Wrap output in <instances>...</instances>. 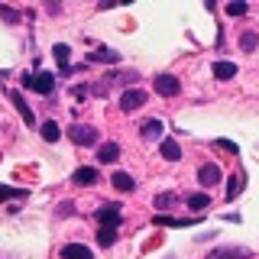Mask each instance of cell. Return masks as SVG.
I'll list each match as a JSON object with an SVG mask.
<instances>
[{"label": "cell", "mask_w": 259, "mask_h": 259, "mask_svg": "<svg viewBox=\"0 0 259 259\" xmlns=\"http://www.w3.org/2000/svg\"><path fill=\"white\" fill-rule=\"evenodd\" d=\"M68 140L75 146H94L97 143V130L88 126V123H71L68 126Z\"/></svg>", "instance_id": "6da1fadb"}, {"label": "cell", "mask_w": 259, "mask_h": 259, "mask_svg": "<svg viewBox=\"0 0 259 259\" xmlns=\"http://www.w3.org/2000/svg\"><path fill=\"white\" fill-rule=\"evenodd\" d=\"M23 88H32L39 94H49L55 88V75L52 71H39V75H23Z\"/></svg>", "instance_id": "7a4b0ae2"}, {"label": "cell", "mask_w": 259, "mask_h": 259, "mask_svg": "<svg viewBox=\"0 0 259 259\" xmlns=\"http://www.w3.org/2000/svg\"><path fill=\"white\" fill-rule=\"evenodd\" d=\"M146 104V91H140V88H126L123 94H120V110L123 113H136Z\"/></svg>", "instance_id": "3957f363"}, {"label": "cell", "mask_w": 259, "mask_h": 259, "mask_svg": "<svg viewBox=\"0 0 259 259\" xmlns=\"http://www.w3.org/2000/svg\"><path fill=\"white\" fill-rule=\"evenodd\" d=\"M156 91L162 97H175L178 91H182V81H178L175 75H156Z\"/></svg>", "instance_id": "277c9868"}, {"label": "cell", "mask_w": 259, "mask_h": 259, "mask_svg": "<svg viewBox=\"0 0 259 259\" xmlns=\"http://www.w3.org/2000/svg\"><path fill=\"white\" fill-rule=\"evenodd\" d=\"M198 182L204 185V188L217 185V182H221V165H217V162H204V165L198 168Z\"/></svg>", "instance_id": "5b68a950"}, {"label": "cell", "mask_w": 259, "mask_h": 259, "mask_svg": "<svg viewBox=\"0 0 259 259\" xmlns=\"http://www.w3.org/2000/svg\"><path fill=\"white\" fill-rule=\"evenodd\" d=\"M97 221L101 227H120V204H104L97 210Z\"/></svg>", "instance_id": "8992f818"}, {"label": "cell", "mask_w": 259, "mask_h": 259, "mask_svg": "<svg viewBox=\"0 0 259 259\" xmlns=\"http://www.w3.org/2000/svg\"><path fill=\"white\" fill-rule=\"evenodd\" d=\"M210 71H214L217 81H230V78H237L240 68H237L233 62H224V59H221V62H214V68H210Z\"/></svg>", "instance_id": "52a82bcc"}, {"label": "cell", "mask_w": 259, "mask_h": 259, "mask_svg": "<svg viewBox=\"0 0 259 259\" xmlns=\"http://www.w3.org/2000/svg\"><path fill=\"white\" fill-rule=\"evenodd\" d=\"M62 259H94V256H91V249L81 246V243H68V246L62 249Z\"/></svg>", "instance_id": "ba28073f"}, {"label": "cell", "mask_w": 259, "mask_h": 259, "mask_svg": "<svg viewBox=\"0 0 259 259\" xmlns=\"http://www.w3.org/2000/svg\"><path fill=\"white\" fill-rule=\"evenodd\" d=\"M71 182L75 185H94L97 182V168L94 165H81L75 175H71Z\"/></svg>", "instance_id": "9c48e42d"}, {"label": "cell", "mask_w": 259, "mask_h": 259, "mask_svg": "<svg viewBox=\"0 0 259 259\" xmlns=\"http://www.w3.org/2000/svg\"><path fill=\"white\" fill-rule=\"evenodd\" d=\"M117 159H120V146H117V143L97 146V162H117Z\"/></svg>", "instance_id": "30bf717a"}, {"label": "cell", "mask_w": 259, "mask_h": 259, "mask_svg": "<svg viewBox=\"0 0 259 259\" xmlns=\"http://www.w3.org/2000/svg\"><path fill=\"white\" fill-rule=\"evenodd\" d=\"M159 149H162V156H165L168 162H178V159H182V146H178V143L172 140V136H168V140H162Z\"/></svg>", "instance_id": "8fae6325"}, {"label": "cell", "mask_w": 259, "mask_h": 259, "mask_svg": "<svg viewBox=\"0 0 259 259\" xmlns=\"http://www.w3.org/2000/svg\"><path fill=\"white\" fill-rule=\"evenodd\" d=\"M110 182H113V188H117V191H136V182H133V175H130V172H117Z\"/></svg>", "instance_id": "7c38bea8"}, {"label": "cell", "mask_w": 259, "mask_h": 259, "mask_svg": "<svg viewBox=\"0 0 259 259\" xmlns=\"http://www.w3.org/2000/svg\"><path fill=\"white\" fill-rule=\"evenodd\" d=\"M10 101L16 104V110H20V117H23V120H26V123H29V126H32V123H36V117H32V110L26 107V101H23V94H20V91H13V94H10Z\"/></svg>", "instance_id": "4fadbf2b"}, {"label": "cell", "mask_w": 259, "mask_h": 259, "mask_svg": "<svg viewBox=\"0 0 259 259\" xmlns=\"http://www.w3.org/2000/svg\"><path fill=\"white\" fill-rule=\"evenodd\" d=\"M162 130H165V126H162V120H146L140 133H143V140H159Z\"/></svg>", "instance_id": "5bb4252c"}, {"label": "cell", "mask_w": 259, "mask_h": 259, "mask_svg": "<svg viewBox=\"0 0 259 259\" xmlns=\"http://www.w3.org/2000/svg\"><path fill=\"white\" fill-rule=\"evenodd\" d=\"M185 204H188V207H194V210H204V207H210V194H204V191H198V194H188V198H185Z\"/></svg>", "instance_id": "9a60e30c"}, {"label": "cell", "mask_w": 259, "mask_h": 259, "mask_svg": "<svg viewBox=\"0 0 259 259\" xmlns=\"http://www.w3.org/2000/svg\"><path fill=\"white\" fill-rule=\"evenodd\" d=\"M88 62H120V52H113V49H97V52L88 55Z\"/></svg>", "instance_id": "2e32d148"}, {"label": "cell", "mask_w": 259, "mask_h": 259, "mask_svg": "<svg viewBox=\"0 0 259 259\" xmlns=\"http://www.w3.org/2000/svg\"><path fill=\"white\" fill-rule=\"evenodd\" d=\"M97 243H101V246H113V243H117V227H101V230H97Z\"/></svg>", "instance_id": "e0dca14e"}, {"label": "cell", "mask_w": 259, "mask_h": 259, "mask_svg": "<svg viewBox=\"0 0 259 259\" xmlns=\"http://www.w3.org/2000/svg\"><path fill=\"white\" fill-rule=\"evenodd\" d=\"M62 136V126L59 123H52V120H49V123H42V140L46 143H55Z\"/></svg>", "instance_id": "ac0fdd59"}, {"label": "cell", "mask_w": 259, "mask_h": 259, "mask_svg": "<svg viewBox=\"0 0 259 259\" xmlns=\"http://www.w3.org/2000/svg\"><path fill=\"white\" fill-rule=\"evenodd\" d=\"M240 188H243V178H240V175H230V178H227V201L237 198Z\"/></svg>", "instance_id": "d6986e66"}, {"label": "cell", "mask_w": 259, "mask_h": 259, "mask_svg": "<svg viewBox=\"0 0 259 259\" xmlns=\"http://www.w3.org/2000/svg\"><path fill=\"white\" fill-rule=\"evenodd\" d=\"M256 46H259V36H256V32H243V36H240V49H243V52H253Z\"/></svg>", "instance_id": "ffe728a7"}, {"label": "cell", "mask_w": 259, "mask_h": 259, "mask_svg": "<svg viewBox=\"0 0 259 259\" xmlns=\"http://www.w3.org/2000/svg\"><path fill=\"white\" fill-rule=\"evenodd\" d=\"M10 198H26V191H20V188H4V185H0V201H10Z\"/></svg>", "instance_id": "44dd1931"}, {"label": "cell", "mask_w": 259, "mask_h": 259, "mask_svg": "<svg viewBox=\"0 0 259 259\" xmlns=\"http://www.w3.org/2000/svg\"><path fill=\"white\" fill-rule=\"evenodd\" d=\"M52 52H55V59H59V62L65 65V62H68V55H71V49H68V46H65V42H59V46H55V49H52Z\"/></svg>", "instance_id": "7402d4cb"}, {"label": "cell", "mask_w": 259, "mask_h": 259, "mask_svg": "<svg viewBox=\"0 0 259 259\" xmlns=\"http://www.w3.org/2000/svg\"><path fill=\"white\" fill-rule=\"evenodd\" d=\"M172 204H175V194H156V207L165 210V207H172Z\"/></svg>", "instance_id": "603a6c76"}, {"label": "cell", "mask_w": 259, "mask_h": 259, "mask_svg": "<svg viewBox=\"0 0 259 259\" xmlns=\"http://www.w3.org/2000/svg\"><path fill=\"white\" fill-rule=\"evenodd\" d=\"M246 13V4H227V16H243Z\"/></svg>", "instance_id": "cb8c5ba5"}, {"label": "cell", "mask_w": 259, "mask_h": 259, "mask_svg": "<svg viewBox=\"0 0 259 259\" xmlns=\"http://www.w3.org/2000/svg\"><path fill=\"white\" fill-rule=\"evenodd\" d=\"M214 146H217V149H227V152H233V156H237V143H230V140H217Z\"/></svg>", "instance_id": "d4e9b609"}, {"label": "cell", "mask_w": 259, "mask_h": 259, "mask_svg": "<svg viewBox=\"0 0 259 259\" xmlns=\"http://www.w3.org/2000/svg\"><path fill=\"white\" fill-rule=\"evenodd\" d=\"M0 16H4L7 23H20V13H16V10H7V7L0 10Z\"/></svg>", "instance_id": "484cf974"}, {"label": "cell", "mask_w": 259, "mask_h": 259, "mask_svg": "<svg viewBox=\"0 0 259 259\" xmlns=\"http://www.w3.org/2000/svg\"><path fill=\"white\" fill-rule=\"evenodd\" d=\"M210 259H237V253H233V249H221V253H214Z\"/></svg>", "instance_id": "4316f807"}]
</instances>
